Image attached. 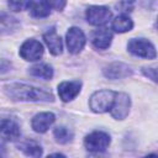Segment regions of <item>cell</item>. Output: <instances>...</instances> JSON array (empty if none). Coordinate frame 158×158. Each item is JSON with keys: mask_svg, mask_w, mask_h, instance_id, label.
<instances>
[{"mask_svg": "<svg viewBox=\"0 0 158 158\" xmlns=\"http://www.w3.org/2000/svg\"><path fill=\"white\" fill-rule=\"evenodd\" d=\"M143 74L146 75V77H148V78H151L153 81H157V69L156 68H147V67H144L143 69Z\"/></svg>", "mask_w": 158, "mask_h": 158, "instance_id": "24", "label": "cell"}, {"mask_svg": "<svg viewBox=\"0 0 158 158\" xmlns=\"http://www.w3.org/2000/svg\"><path fill=\"white\" fill-rule=\"evenodd\" d=\"M33 0H7L9 7L12 11H22L31 7Z\"/></svg>", "mask_w": 158, "mask_h": 158, "instance_id": "21", "label": "cell"}, {"mask_svg": "<svg viewBox=\"0 0 158 158\" xmlns=\"http://www.w3.org/2000/svg\"><path fill=\"white\" fill-rule=\"evenodd\" d=\"M81 90V81L79 80H72V81H63L58 85V94L59 98L64 101L68 102L73 100Z\"/></svg>", "mask_w": 158, "mask_h": 158, "instance_id": "9", "label": "cell"}, {"mask_svg": "<svg viewBox=\"0 0 158 158\" xmlns=\"http://www.w3.org/2000/svg\"><path fill=\"white\" fill-rule=\"evenodd\" d=\"M54 120H56V116L52 112H40L32 118L31 126L36 132L43 133L53 125Z\"/></svg>", "mask_w": 158, "mask_h": 158, "instance_id": "12", "label": "cell"}, {"mask_svg": "<svg viewBox=\"0 0 158 158\" xmlns=\"http://www.w3.org/2000/svg\"><path fill=\"white\" fill-rule=\"evenodd\" d=\"M20 56L25 60H37L43 56V46L37 40H27L20 47Z\"/></svg>", "mask_w": 158, "mask_h": 158, "instance_id": "8", "label": "cell"}, {"mask_svg": "<svg viewBox=\"0 0 158 158\" xmlns=\"http://www.w3.org/2000/svg\"><path fill=\"white\" fill-rule=\"evenodd\" d=\"M112 41V32L109 28H98L91 37V42L93 44L98 48V49H106L110 47Z\"/></svg>", "mask_w": 158, "mask_h": 158, "instance_id": "14", "label": "cell"}, {"mask_svg": "<svg viewBox=\"0 0 158 158\" xmlns=\"http://www.w3.org/2000/svg\"><path fill=\"white\" fill-rule=\"evenodd\" d=\"M128 52H131L133 56L154 59L156 58V48L146 38H132L127 44Z\"/></svg>", "mask_w": 158, "mask_h": 158, "instance_id": "3", "label": "cell"}, {"mask_svg": "<svg viewBox=\"0 0 158 158\" xmlns=\"http://www.w3.org/2000/svg\"><path fill=\"white\" fill-rule=\"evenodd\" d=\"M5 156H6V147L5 143L0 141V157H5Z\"/></svg>", "mask_w": 158, "mask_h": 158, "instance_id": "25", "label": "cell"}, {"mask_svg": "<svg viewBox=\"0 0 158 158\" xmlns=\"http://www.w3.org/2000/svg\"><path fill=\"white\" fill-rule=\"evenodd\" d=\"M53 135H54V138L58 143H68L73 139V132L68 128V127H64V126H58L54 128L53 131Z\"/></svg>", "mask_w": 158, "mask_h": 158, "instance_id": "19", "label": "cell"}, {"mask_svg": "<svg viewBox=\"0 0 158 158\" xmlns=\"http://www.w3.org/2000/svg\"><path fill=\"white\" fill-rule=\"evenodd\" d=\"M131 107V100L130 96L125 93H116L114 104L110 109V112L114 118L116 120H123L127 117Z\"/></svg>", "mask_w": 158, "mask_h": 158, "instance_id": "5", "label": "cell"}, {"mask_svg": "<svg viewBox=\"0 0 158 158\" xmlns=\"http://www.w3.org/2000/svg\"><path fill=\"white\" fill-rule=\"evenodd\" d=\"M86 21L93 26H102L111 19V11L106 6H90L85 12Z\"/></svg>", "mask_w": 158, "mask_h": 158, "instance_id": "6", "label": "cell"}, {"mask_svg": "<svg viewBox=\"0 0 158 158\" xmlns=\"http://www.w3.org/2000/svg\"><path fill=\"white\" fill-rule=\"evenodd\" d=\"M116 91L112 90H99L95 91L89 100V106L94 112L102 114L106 111H110L114 100H115Z\"/></svg>", "mask_w": 158, "mask_h": 158, "instance_id": "2", "label": "cell"}, {"mask_svg": "<svg viewBox=\"0 0 158 158\" xmlns=\"http://www.w3.org/2000/svg\"><path fill=\"white\" fill-rule=\"evenodd\" d=\"M133 27V22L132 20L125 15V14H121L118 15L114 21H112V30L118 32V33H123V32H127V31H131Z\"/></svg>", "mask_w": 158, "mask_h": 158, "instance_id": "18", "label": "cell"}, {"mask_svg": "<svg viewBox=\"0 0 158 158\" xmlns=\"http://www.w3.org/2000/svg\"><path fill=\"white\" fill-rule=\"evenodd\" d=\"M110 142V136L106 132L94 131L85 137L84 146L89 152H104L109 147Z\"/></svg>", "mask_w": 158, "mask_h": 158, "instance_id": "4", "label": "cell"}, {"mask_svg": "<svg viewBox=\"0 0 158 158\" xmlns=\"http://www.w3.org/2000/svg\"><path fill=\"white\" fill-rule=\"evenodd\" d=\"M20 126L12 118H4L0 121V136L6 141H16L20 137Z\"/></svg>", "mask_w": 158, "mask_h": 158, "instance_id": "11", "label": "cell"}, {"mask_svg": "<svg viewBox=\"0 0 158 158\" xmlns=\"http://www.w3.org/2000/svg\"><path fill=\"white\" fill-rule=\"evenodd\" d=\"M135 6V0H120L118 4L116 5V7L122 11V12H130L133 10Z\"/></svg>", "mask_w": 158, "mask_h": 158, "instance_id": "22", "label": "cell"}, {"mask_svg": "<svg viewBox=\"0 0 158 158\" xmlns=\"http://www.w3.org/2000/svg\"><path fill=\"white\" fill-rule=\"evenodd\" d=\"M19 21L7 15V14H0V35H9L17 30Z\"/></svg>", "mask_w": 158, "mask_h": 158, "instance_id": "15", "label": "cell"}, {"mask_svg": "<svg viewBox=\"0 0 158 158\" xmlns=\"http://www.w3.org/2000/svg\"><path fill=\"white\" fill-rule=\"evenodd\" d=\"M20 147H21V149L23 151V153L26 156H30V157H40V156H42V147L35 141H26Z\"/></svg>", "mask_w": 158, "mask_h": 158, "instance_id": "20", "label": "cell"}, {"mask_svg": "<svg viewBox=\"0 0 158 158\" xmlns=\"http://www.w3.org/2000/svg\"><path fill=\"white\" fill-rule=\"evenodd\" d=\"M132 74L131 68L121 62H115L104 68V75L109 79H122Z\"/></svg>", "mask_w": 158, "mask_h": 158, "instance_id": "10", "label": "cell"}, {"mask_svg": "<svg viewBox=\"0 0 158 158\" xmlns=\"http://www.w3.org/2000/svg\"><path fill=\"white\" fill-rule=\"evenodd\" d=\"M28 73L32 77L42 78V79H46V80H49L53 77V69H52V67L48 65V64H46V63H38V64L32 65L28 69Z\"/></svg>", "mask_w": 158, "mask_h": 158, "instance_id": "16", "label": "cell"}, {"mask_svg": "<svg viewBox=\"0 0 158 158\" xmlns=\"http://www.w3.org/2000/svg\"><path fill=\"white\" fill-rule=\"evenodd\" d=\"M43 40L49 49V52L54 56H58L62 53L63 49V43H62V38L57 33V31L54 28L48 30L47 32L43 33Z\"/></svg>", "mask_w": 158, "mask_h": 158, "instance_id": "13", "label": "cell"}, {"mask_svg": "<svg viewBox=\"0 0 158 158\" xmlns=\"http://www.w3.org/2000/svg\"><path fill=\"white\" fill-rule=\"evenodd\" d=\"M67 47H68V51L72 53V54H77L79 53L84 46H85V42H86V38H85V35L83 33V31L78 27H70L67 32Z\"/></svg>", "mask_w": 158, "mask_h": 158, "instance_id": "7", "label": "cell"}, {"mask_svg": "<svg viewBox=\"0 0 158 158\" xmlns=\"http://www.w3.org/2000/svg\"><path fill=\"white\" fill-rule=\"evenodd\" d=\"M30 12L33 17H38V19L47 17L51 12V6L47 0H36V1L33 0L30 7Z\"/></svg>", "mask_w": 158, "mask_h": 158, "instance_id": "17", "label": "cell"}, {"mask_svg": "<svg viewBox=\"0 0 158 158\" xmlns=\"http://www.w3.org/2000/svg\"><path fill=\"white\" fill-rule=\"evenodd\" d=\"M5 94L15 101H53L51 91L22 83H11L5 86Z\"/></svg>", "mask_w": 158, "mask_h": 158, "instance_id": "1", "label": "cell"}, {"mask_svg": "<svg viewBox=\"0 0 158 158\" xmlns=\"http://www.w3.org/2000/svg\"><path fill=\"white\" fill-rule=\"evenodd\" d=\"M49 6L53 7L54 10H58V11H62L67 4V0H47Z\"/></svg>", "mask_w": 158, "mask_h": 158, "instance_id": "23", "label": "cell"}]
</instances>
